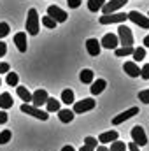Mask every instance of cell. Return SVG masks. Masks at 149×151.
Listing matches in <instances>:
<instances>
[{"mask_svg":"<svg viewBox=\"0 0 149 151\" xmlns=\"http://www.w3.org/2000/svg\"><path fill=\"white\" fill-rule=\"evenodd\" d=\"M21 113L30 114V116L40 119V121H46V119L49 118V114L46 113V111H42V109H39V107H34L32 104H23V106H21Z\"/></svg>","mask_w":149,"mask_h":151,"instance_id":"5","label":"cell"},{"mask_svg":"<svg viewBox=\"0 0 149 151\" xmlns=\"http://www.w3.org/2000/svg\"><path fill=\"white\" fill-rule=\"evenodd\" d=\"M84 144L90 146V148H93V150H97V139L95 137H86L84 139Z\"/></svg>","mask_w":149,"mask_h":151,"instance_id":"33","label":"cell"},{"mask_svg":"<svg viewBox=\"0 0 149 151\" xmlns=\"http://www.w3.org/2000/svg\"><path fill=\"white\" fill-rule=\"evenodd\" d=\"M105 86H107V81H105V79H97V81L91 83L90 91H91V95H100V93L105 90Z\"/></svg>","mask_w":149,"mask_h":151,"instance_id":"16","label":"cell"},{"mask_svg":"<svg viewBox=\"0 0 149 151\" xmlns=\"http://www.w3.org/2000/svg\"><path fill=\"white\" fill-rule=\"evenodd\" d=\"M148 18H149V16H148Z\"/></svg>","mask_w":149,"mask_h":151,"instance_id":"45","label":"cell"},{"mask_svg":"<svg viewBox=\"0 0 149 151\" xmlns=\"http://www.w3.org/2000/svg\"><path fill=\"white\" fill-rule=\"evenodd\" d=\"M47 16H49V18H53L56 23H65L69 14H67L63 9L56 7V5H49V7H47Z\"/></svg>","mask_w":149,"mask_h":151,"instance_id":"8","label":"cell"},{"mask_svg":"<svg viewBox=\"0 0 149 151\" xmlns=\"http://www.w3.org/2000/svg\"><path fill=\"white\" fill-rule=\"evenodd\" d=\"M60 102H63V104H67V106L74 104L75 102L74 91H72V90H63V91H62V100H60Z\"/></svg>","mask_w":149,"mask_h":151,"instance_id":"23","label":"cell"},{"mask_svg":"<svg viewBox=\"0 0 149 151\" xmlns=\"http://www.w3.org/2000/svg\"><path fill=\"white\" fill-rule=\"evenodd\" d=\"M144 46H146V47H149V35H146V37H144Z\"/></svg>","mask_w":149,"mask_h":151,"instance_id":"43","label":"cell"},{"mask_svg":"<svg viewBox=\"0 0 149 151\" xmlns=\"http://www.w3.org/2000/svg\"><path fill=\"white\" fill-rule=\"evenodd\" d=\"M132 139H133V142H135L139 148L148 144V135H146V132H144V128H142L140 125H135V127L132 128Z\"/></svg>","mask_w":149,"mask_h":151,"instance_id":"6","label":"cell"},{"mask_svg":"<svg viewBox=\"0 0 149 151\" xmlns=\"http://www.w3.org/2000/svg\"><path fill=\"white\" fill-rule=\"evenodd\" d=\"M9 70H11L9 63H7V62H0V74H7Z\"/></svg>","mask_w":149,"mask_h":151,"instance_id":"35","label":"cell"},{"mask_svg":"<svg viewBox=\"0 0 149 151\" xmlns=\"http://www.w3.org/2000/svg\"><path fill=\"white\" fill-rule=\"evenodd\" d=\"M117 44H119V40H117V35L116 34H105L102 37V40H100V46H104L107 49H116Z\"/></svg>","mask_w":149,"mask_h":151,"instance_id":"12","label":"cell"},{"mask_svg":"<svg viewBox=\"0 0 149 151\" xmlns=\"http://www.w3.org/2000/svg\"><path fill=\"white\" fill-rule=\"evenodd\" d=\"M79 79H81V83H84V84H91V83L95 81V74H93L91 69H84V70H81Z\"/></svg>","mask_w":149,"mask_h":151,"instance_id":"18","label":"cell"},{"mask_svg":"<svg viewBox=\"0 0 149 151\" xmlns=\"http://www.w3.org/2000/svg\"><path fill=\"white\" fill-rule=\"evenodd\" d=\"M95 151H109V150H107V148L102 144V146H97V150H95Z\"/></svg>","mask_w":149,"mask_h":151,"instance_id":"41","label":"cell"},{"mask_svg":"<svg viewBox=\"0 0 149 151\" xmlns=\"http://www.w3.org/2000/svg\"><path fill=\"white\" fill-rule=\"evenodd\" d=\"M109 151H126V146H125V142H121L119 139L117 141H114L111 144V148H107Z\"/></svg>","mask_w":149,"mask_h":151,"instance_id":"28","label":"cell"},{"mask_svg":"<svg viewBox=\"0 0 149 151\" xmlns=\"http://www.w3.org/2000/svg\"><path fill=\"white\" fill-rule=\"evenodd\" d=\"M117 40H119V44H123V46H133V34H132V30L126 27V25H119L117 27Z\"/></svg>","mask_w":149,"mask_h":151,"instance_id":"2","label":"cell"},{"mask_svg":"<svg viewBox=\"0 0 149 151\" xmlns=\"http://www.w3.org/2000/svg\"><path fill=\"white\" fill-rule=\"evenodd\" d=\"M0 84H2V79H0Z\"/></svg>","mask_w":149,"mask_h":151,"instance_id":"44","label":"cell"},{"mask_svg":"<svg viewBox=\"0 0 149 151\" xmlns=\"http://www.w3.org/2000/svg\"><path fill=\"white\" fill-rule=\"evenodd\" d=\"M100 40H97V39H88L86 40V51H88V55L90 56H98L100 55Z\"/></svg>","mask_w":149,"mask_h":151,"instance_id":"13","label":"cell"},{"mask_svg":"<svg viewBox=\"0 0 149 151\" xmlns=\"http://www.w3.org/2000/svg\"><path fill=\"white\" fill-rule=\"evenodd\" d=\"M16 93L21 100H25V104H30L32 102V93L27 90V86H18L16 88Z\"/></svg>","mask_w":149,"mask_h":151,"instance_id":"20","label":"cell"},{"mask_svg":"<svg viewBox=\"0 0 149 151\" xmlns=\"http://www.w3.org/2000/svg\"><path fill=\"white\" fill-rule=\"evenodd\" d=\"M104 4H105V0H88V9L91 12H98L104 7Z\"/></svg>","mask_w":149,"mask_h":151,"instance_id":"25","label":"cell"},{"mask_svg":"<svg viewBox=\"0 0 149 151\" xmlns=\"http://www.w3.org/2000/svg\"><path fill=\"white\" fill-rule=\"evenodd\" d=\"M5 83L9 84V86H18V83H19V77L16 72H7V77H5Z\"/></svg>","mask_w":149,"mask_h":151,"instance_id":"27","label":"cell"},{"mask_svg":"<svg viewBox=\"0 0 149 151\" xmlns=\"http://www.w3.org/2000/svg\"><path fill=\"white\" fill-rule=\"evenodd\" d=\"M140 77H142V79H146V81L149 79V63H148V65H144V67L140 69Z\"/></svg>","mask_w":149,"mask_h":151,"instance_id":"34","label":"cell"},{"mask_svg":"<svg viewBox=\"0 0 149 151\" xmlns=\"http://www.w3.org/2000/svg\"><path fill=\"white\" fill-rule=\"evenodd\" d=\"M5 53H7V46H5V42H2V40H0V58H2V56H5Z\"/></svg>","mask_w":149,"mask_h":151,"instance_id":"38","label":"cell"},{"mask_svg":"<svg viewBox=\"0 0 149 151\" xmlns=\"http://www.w3.org/2000/svg\"><path fill=\"white\" fill-rule=\"evenodd\" d=\"M117 132L116 130H109V132H104V134H100V137H98V142H102V144H107V142H114V141H117Z\"/></svg>","mask_w":149,"mask_h":151,"instance_id":"17","label":"cell"},{"mask_svg":"<svg viewBox=\"0 0 149 151\" xmlns=\"http://www.w3.org/2000/svg\"><path fill=\"white\" fill-rule=\"evenodd\" d=\"M74 111L72 109H60L58 111V118H60V121L62 123H70L72 119H74Z\"/></svg>","mask_w":149,"mask_h":151,"instance_id":"19","label":"cell"},{"mask_svg":"<svg viewBox=\"0 0 149 151\" xmlns=\"http://www.w3.org/2000/svg\"><path fill=\"white\" fill-rule=\"evenodd\" d=\"M135 114H139V107H130L128 111H125V113H121V114H117V116H114V118H112V125H121L123 121H126V119L133 118Z\"/></svg>","mask_w":149,"mask_h":151,"instance_id":"11","label":"cell"},{"mask_svg":"<svg viewBox=\"0 0 149 151\" xmlns=\"http://www.w3.org/2000/svg\"><path fill=\"white\" fill-rule=\"evenodd\" d=\"M128 19V16H126V12H112V14H104V16H100V25H112V23H125Z\"/></svg>","mask_w":149,"mask_h":151,"instance_id":"3","label":"cell"},{"mask_svg":"<svg viewBox=\"0 0 149 151\" xmlns=\"http://www.w3.org/2000/svg\"><path fill=\"white\" fill-rule=\"evenodd\" d=\"M7 119H9V118H7V113L0 109V125H5V123H7Z\"/></svg>","mask_w":149,"mask_h":151,"instance_id":"36","label":"cell"},{"mask_svg":"<svg viewBox=\"0 0 149 151\" xmlns=\"http://www.w3.org/2000/svg\"><path fill=\"white\" fill-rule=\"evenodd\" d=\"M128 0H111V2H105L104 4V7L100 9L104 14H112V12H117L121 7H125V4H126Z\"/></svg>","mask_w":149,"mask_h":151,"instance_id":"9","label":"cell"},{"mask_svg":"<svg viewBox=\"0 0 149 151\" xmlns=\"http://www.w3.org/2000/svg\"><path fill=\"white\" fill-rule=\"evenodd\" d=\"M46 107H47L46 113H58V111L62 109V107H60V100H56L54 97H49V99H47Z\"/></svg>","mask_w":149,"mask_h":151,"instance_id":"21","label":"cell"},{"mask_svg":"<svg viewBox=\"0 0 149 151\" xmlns=\"http://www.w3.org/2000/svg\"><path fill=\"white\" fill-rule=\"evenodd\" d=\"M97 106V100L93 99H82L79 102H74V114H82V113H88V111H93Z\"/></svg>","mask_w":149,"mask_h":151,"instance_id":"4","label":"cell"},{"mask_svg":"<svg viewBox=\"0 0 149 151\" xmlns=\"http://www.w3.org/2000/svg\"><path fill=\"white\" fill-rule=\"evenodd\" d=\"M123 70L130 76V77H139V76H140V69H139V65H137L135 62H125Z\"/></svg>","mask_w":149,"mask_h":151,"instance_id":"15","label":"cell"},{"mask_svg":"<svg viewBox=\"0 0 149 151\" xmlns=\"http://www.w3.org/2000/svg\"><path fill=\"white\" fill-rule=\"evenodd\" d=\"M14 44H16V47H18V51H19V53H25V51H27V47H28L27 34H25V32L16 34V35H14Z\"/></svg>","mask_w":149,"mask_h":151,"instance_id":"14","label":"cell"},{"mask_svg":"<svg viewBox=\"0 0 149 151\" xmlns=\"http://www.w3.org/2000/svg\"><path fill=\"white\" fill-rule=\"evenodd\" d=\"M126 150H128V151H140V150H139V146H137L135 142H130V144L126 146Z\"/></svg>","mask_w":149,"mask_h":151,"instance_id":"39","label":"cell"},{"mask_svg":"<svg viewBox=\"0 0 149 151\" xmlns=\"http://www.w3.org/2000/svg\"><path fill=\"white\" fill-rule=\"evenodd\" d=\"M47 99H49V95H47L46 90H37V91L32 93V106L40 109V106H44L47 102Z\"/></svg>","mask_w":149,"mask_h":151,"instance_id":"10","label":"cell"},{"mask_svg":"<svg viewBox=\"0 0 149 151\" xmlns=\"http://www.w3.org/2000/svg\"><path fill=\"white\" fill-rule=\"evenodd\" d=\"M12 137V132L11 130H2L0 132V144H7Z\"/></svg>","mask_w":149,"mask_h":151,"instance_id":"30","label":"cell"},{"mask_svg":"<svg viewBox=\"0 0 149 151\" xmlns=\"http://www.w3.org/2000/svg\"><path fill=\"white\" fill-rule=\"evenodd\" d=\"M139 100H142L144 104H149V90H142V91H139Z\"/></svg>","mask_w":149,"mask_h":151,"instance_id":"32","label":"cell"},{"mask_svg":"<svg viewBox=\"0 0 149 151\" xmlns=\"http://www.w3.org/2000/svg\"><path fill=\"white\" fill-rule=\"evenodd\" d=\"M126 16H128L130 21H133V23L139 25L140 28H149V18L148 16H144L142 12H139V11H130Z\"/></svg>","mask_w":149,"mask_h":151,"instance_id":"7","label":"cell"},{"mask_svg":"<svg viewBox=\"0 0 149 151\" xmlns=\"http://www.w3.org/2000/svg\"><path fill=\"white\" fill-rule=\"evenodd\" d=\"M11 107H12V97L5 91V93L0 95V109L5 111V109H11Z\"/></svg>","mask_w":149,"mask_h":151,"instance_id":"22","label":"cell"},{"mask_svg":"<svg viewBox=\"0 0 149 151\" xmlns=\"http://www.w3.org/2000/svg\"><path fill=\"white\" fill-rule=\"evenodd\" d=\"M39 30H40V19H39V14L35 9H30L28 11V16H27V32L30 35H37Z\"/></svg>","mask_w":149,"mask_h":151,"instance_id":"1","label":"cell"},{"mask_svg":"<svg viewBox=\"0 0 149 151\" xmlns=\"http://www.w3.org/2000/svg\"><path fill=\"white\" fill-rule=\"evenodd\" d=\"M62 151H75V150L72 148V146H63V148H62Z\"/></svg>","mask_w":149,"mask_h":151,"instance_id":"42","label":"cell"},{"mask_svg":"<svg viewBox=\"0 0 149 151\" xmlns=\"http://www.w3.org/2000/svg\"><path fill=\"white\" fill-rule=\"evenodd\" d=\"M42 25H44L46 28H51V30H53V28H56V25H58V23H56L53 18H49V16H44V18H42Z\"/></svg>","mask_w":149,"mask_h":151,"instance_id":"29","label":"cell"},{"mask_svg":"<svg viewBox=\"0 0 149 151\" xmlns=\"http://www.w3.org/2000/svg\"><path fill=\"white\" fill-rule=\"evenodd\" d=\"M114 53H116V56H119V58H123V56H128V55H132V53H133V46H123V47H116V49H114Z\"/></svg>","mask_w":149,"mask_h":151,"instance_id":"24","label":"cell"},{"mask_svg":"<svg viewBox=\"0 0 149 151\" xmlns=\"http://www.w3.org/2000/svg\"><path fill=\"white\" fill-rule=\"evenodd\" d=\"M79 151H95V150H93V148H90V146H86V144H82Z\"/></svg>","mask_w":149,"mask_h":151,"instance_id":"40","label":"cell"},{"mask_svg":"<svg viewBox=\"0 0 149 151\" xmlns=\"http://www.w3.org/2000/svg\"><path fill=\"white\" fill-rule=\"evenodd\" d=\"M132 56H133V62H135V63H137V62H142L144 56H146V47H133Z\"/></svg>","mask_w":149,"mask_h":151,"instance_id":"26","label":"cell"},{"mask_svg":"<svg viewBox=\"0 0 149 151\" xmlns=\"http://www.w3.org/2000/svg\"><path fill=\"white\" fill-rule=\"evenodd\" d=\"M67 4H69V7H72V9H77V7L81 5V0H67Z\"/></svg>","mask_w":149,"mask_h":151,"instance_id":"37","label":"cell"},{"mask_svg":"<svg viewBox=\"0 0 149 151\" xmlns=\"http://www.w3.org/2000/svg\"><path fill=\"white\" fill-rule=\"evenodd\" d=\"M9 30H11V28H9L7 23H0V40L5 37V35H9Z\"/></svg>","mask_w":149,"mask_h":151,"instance_id":"31","label":"cell"}]
</instances>
